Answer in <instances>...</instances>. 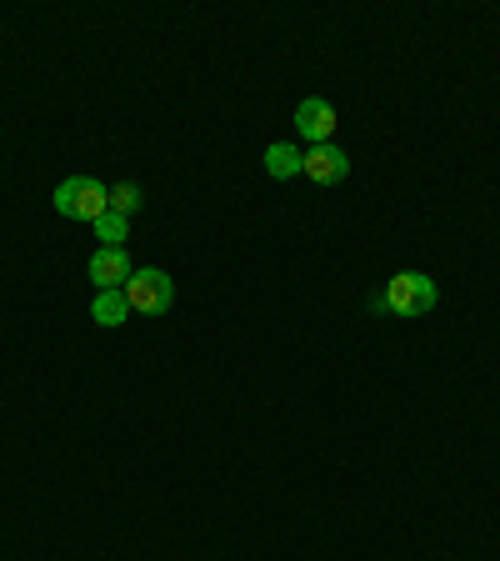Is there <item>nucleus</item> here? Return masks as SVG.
Masks as SVG:
<instances>
[{
	"instance_id": "nucleus-10",
	"label": "nucleus",
	"mask_w": 500,
	"mask_h": 561,
	"mask_svg": "<svg viewBox=\"0 0 500 561\" xmlns=\"http://www.w3.org/2000/svg\"><path fill=\"white\" fill-rule=\"evenodd\" d=\"M140 201H146V196H140V186H130V181H126V186H111V210H116V216H126V221L140 210Z\"/></svg>"
},
{
	"instance_id": "nucleus-3",
	"label": "nucleus",
	"mask_w": 500,
	"mask_h": 561,
	"mask_svg": "<svg viewBox=\"0 0 500 561\" xmlns=\"http://www.w3.org/2000/svg\"><path fill=\"white\" fill-rule=\"evenodd\" d=\"M120 296H126V306L140 316H165L175 306V280L165 276L161 266H140V271H130Z\"/></svg>"
},
{
	"instance_id": "nucleus-9",
	"label": "nucleus",
	"mask_w": 500,
	"mask_h": 561,
	"mask_svg": "<svg viewBox=\"0 0 500 561\" xmlns=\"http://www.w3.org/2000/svg\"><path fill=\"white\" fill-rule=\"evenodd\" d=\"M126 231H130V221L126 216H116V210H105L101 221H95V236H101L105 245H116V251H120V241H126Z\"/></svg>"
},
{
	"instance_id": "nucleus-7",
	"label": "nucleus",
	"mask_w": 500,
	"mask_h": 561,
	"mask_svg": "<svg viewBox=\"0 0 500 561\" xmlns=\"http://www.w3.org/2000/svg\"><path fill=\"white\" fill-rule=\"evenodd\" d=\"M91 321H101V327H126V321H130V306H126V296H120V291H95Z\"/></svg>"
},
{
	"instance_id": "nucleus-6",
	"label": "nucleus",
	"mask_w": 500,
	"mask_h": 561,
	"mask_svg": "<svg viewBox=\"0 0 500 561\" xmlns=\"http://www.w3.org/2000/svg\"><path fill=\"white\" fill-rule=\"evenodd\" d=\"M91 280H95V291H120L130 280V256L116 251V245H101L91 256Z\"/></svg>"
},
{
	"instance_id": "nucleus-2",
	"label": "nucleus",
	"mask_w": 500,
	"mask_h": 561,
	"mask_svg": "<svg viewBox=\"0 0 500 561\" xmlns=\"http://www.w3.org/2000/svg\"><path fill=\"white\" fill-rule=\"evenodd\" d=\"M50 201H56L60 216H70V221H91V226L111 210V191H105L95 175H70V181H60Z\"/></svg>"
},
{
	"instance_id": "nucleus-8",
	"label": "nucleus",
	"mask_w": 500,
	"mask_h": 561,
	"mask_svg": "<svg viewBox=\"0 0 500 561\" xmlns=\"http://www.w3.org/2000/svg\"><path fill=\"white\" fill-rule=\"evenodd\" d=\"M301 156L305 151H295L291 140H276V146L266 151V171L276 175V181H291V175H301Z\"/></svg>"
},
{
	"instance_id": "nucleus-4",
	"label": "nucleus",
	"mask_w": 500,
	"mask_h": 561,
	"mask_svg": "<svg viewBox=\"0 0 500 561\" xmlns=\"http://www.w3.org/2000/svg\"><path fill=\"white\" fill-rule=\"evenodd\" d=\"M346 171H350V156L340 146H311L301 156V175L315 181V186H336V181H346Z\"/></svg>"
},
{
	"instance_id": "nucleus-1",
	"label": "nucleus",
	"mask_w": 500,
	"mask_h": 561,
	"mask_svg": "<svg viewBox=\"0 0 500 561\" xmlns=\"http://www.w3.org/2000/svg\"><path fill=\"white\" fill-rule=\"evenodd\" d=\"M435 306V280L420 276V271H396L385 280V291L371 301V311H391V316H426Z\"/></svg>"
},
{
	"instance_id": "nucleus-5",
	"label": "nucleus",
	"mask_w": 500,
	"mask_h": 561,
	"mask_svg": "<svg viewBox=\"0 0 500 561\" xmlns=\"http://www.w3.org/2000/svg\"><path fill=\"white\" fill-rule=\"evenodd\" d=\"M295 130H301L311 146H330V136H336V111H330V101L305 95V101L295 105Z\"/></svg>"
}]
</instances>
